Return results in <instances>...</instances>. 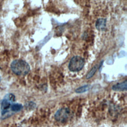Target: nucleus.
<instances>
[{
	"mask_svg": "<svg viewBox=\"0 0 127 127\" xmlns=\"http://www.w3.org/2000/svg\"><path fill=\"white\" fill-rule=\"evenodd\" d=\"M12 72L17 75L24 76L28 73L30 71V66L26 62L17 60H15L10 65Z\"/></svg>",
	"mask_w": 127,
	"mask_h": 127,
	"instance_id": "f257e3e1",
	"label": "nucleus"
},
{
	"mask_svg": "<svg viewBox=\"0 0 127 127\" xmlns=\"http://www.w3.org/2000/svg\"><path fill=\"white\" fill-rule=\"evenodd\" d=\"M84 65V60L79 56H75L71 58L69 64L68 69L72 72H78L81 70Z\"/></svg>",
	"mask_w": 127,
	"mask_h": 127,
	"instance_id": "f03ea898",
	"label": "nucleus"
},
{
	"mask_svg": "<svg viewBox=\"0 0 127 127\" xmlns=\"http://www.w3.org/2000/svg\"><path fill=\"white\" fill-rule=\"evenodd\" d=\"M15 96L12 94H8L2 100L1 104V115H4L10 108L11 103L14 101Z\"/></svg>",
	"mask_w": 127,
	"mask_h": 127,
	"instance_id": "7ed1b4c3",
	"label": "nucleus"
},
{
	"mask_svg": "<svg viewBox=\"0 0 127 127\" xmlns=\"http://www.w3.org/2000/svg\"><path fill=\"white\" fill-rule=\"evenodd\" d=\"M70 110L68 108H63L57 111L55 114V119L60 122L65 121L69 117Z\"/></svg>",
	"mask_w": 127,
	"mask_h": 127,
	"instance_id": "20e7f679",
	"label": "nucleus"
},
{
	"mask_svg": "<svg viewBox=\"0 0 127 127\" xmlns=\"http://www.w3.org/2000/svg\"><path fill=\"white\" fill-rule=\"evenodd\" d=\"M127 81L115 85L112 87V90L115 91H124L127 90Z\"/></svg>",
	"mask_w": 127,
	"mask_h": 127,
	"instance_id": "39448f33",
	"label": "nucleus"
},
{
	"mask_svg": "<svg viewBox=\"0 0 127 127\" xmlns=\"http://www.w3.org/2000/svg\"><path fill=\"white\" fill-rule=\"evenodd\" d=\"M95 26L98 30L103 31L106 28V19L103 18L98 19L96 22Z\"/></svg>",
	"mask_w": 127,
	"mask_h": 127,
	"instance_id": "423d86ee",
	"label": "nucleus"
},
{
	"mask_svg": "<svg viewBox=\"0 0 127 127\" xmlns=\"http://www.w3.org/2000/svg\"><path fill=\"white\" fill-rule=\"evenodd\" d=\"M90 89V86L89 85H84L83 86H81L77 89H76L75 91V92L76 93H78V94H81V93H85L86 92H87V91H88Z\"/></svg>",
	"mask_w": 127,
	"mask_h": 127,
	"instance_id": "0eeeda50",
	"label": "nucleus"
},
{
	"mask_svg": "<svg viewBox=\"0 0 127 127\" xmlns=\"http://www.w3.org/2000/svg\"><path fill=\"white\" fill-rule=\"evenodd\" d=\"M22 108V105L21 104L14 103L12 104L10 106V109L13 112H18Z\"/></svg>",
	"mask_w": 127,
	"mask_h": 127,
	"instance_id": "6e6552de",
	"label": "nucleus"
},
{
	"mask_svg": "<svg viewBox=\"0 0 127 127\" xmlns=\"http://www.w3.org/2000/svg\"><path fill=\"white\" fill-rule=\"evenodd\" d=\"M97 66H94L92 68V69L90 70V71L86 75V78L87 79H89V78H91V77H92V76L94 75L95 73L96 72V71L97 70Z\"/></svg>",
	"mask_w": 127,
	"mask_h": 127,
	"instance_id": "1a4fd4ad",
	"label": "nucleus"
},
{
	"mask_svg": "<svg viewBox=\"0 0 127 127\" xmlns=\"http://www.w3.org/2000/svg\"></svg>",
	"mask_w": 127,
	"mask_h": 127,
	"instance_id": "9d476101",
	"label": "nucleus"
}]
</instances>
